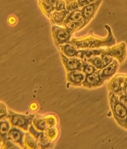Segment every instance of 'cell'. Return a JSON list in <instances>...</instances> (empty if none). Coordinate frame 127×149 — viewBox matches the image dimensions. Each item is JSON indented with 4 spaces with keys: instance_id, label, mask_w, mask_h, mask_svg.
I'll list each match as a JSON object with an SVG mask.
<instances>
[{
    "instance_id": "9c48e42d",
    "label": "cell",
    "mask_w": 127,
    "mask_h": 149,
    "mask_svg": "<svg viewBox=\"0 0 127 149\" xmlns=\"http://www.w3.org/2000/svg\"><path fill=\"white\" fill-rule=\"evenodd\" d=\"M125 74H118L113 76L108 84L109 92H113L119 95L122 93V88L124 85Z\"/></svg>"
},
{
    "instance_id": "3957f363",
    "label": "cell",
    "mask_w": 127,
    "mask_h": 149,
    "mask_svg": "<svg viewBox=\"0 0 127 149\" xmlns=\"http://www.w3.org/2000/svg\"><path fill=\"white\" fill-rule=\"evenodd\" d=\"M109 102L113 118L118 125L120 124L127 116V107L120 102L118 96L113 92H109Z\"/></svg>"
},
{
    "instance_id": "7402d4cb",
    "label": "cell",
    "mask_w": 127,
    "mask_h": 149,
    "mask_svg": "<svg viewBox=\"0 0 127 149\" xmlns=\"http://www.w3.org/2000/svg\"><path fill=\"white\" fill-rule=\"evenodd\" d=\"M44 117L45 120H46L48 127H57L58 125V118H57V117L55 114H47L46 115H44Z\"/></svg>"
},
{
    "instance_id": "6da1fadb",
    "label": "cell",
    "mask_w": 127,
    "mask_h": 149,
    "mask_svg": "<svg viewBox=\"0 0 127 149\" xmlns=\"http://www.w3.org/2000/svg\"><path fill=\"white\" fill-rule=\"evenodd\" d=\"M108 35L105 38H100L95 35H87L79 38H72L70 43L78 49H99L103 47H111L115 45L116 40L112 34L111 28L106 25Z\"/></svg>"
},
{
    "instance_id": "d6986e66",
    "label": "cell",
    "mask_w": 127,
    "mask_h": 149,
    "mask_svg": "<svg viewBox=\"0 0 127 149\" xmlns=\"http://www.w3.org/2000/svg\"><path fill=\"white\" fill-rule=\"evenodd\" d=\"M45 136L49 142L54 143L57 139L59 135V130L57 127H49L44 132Z\"/></svg>"
},
{
    "instance_id": "2e32d148",
    "label": "cell",
    "mask_w": 127,
    "mask_h": 149,
    "mask_svg": "<svg viewBox=\"0 0 127 149\" xmlns=\"http://www.w3.org/2000/svg\"><path fill=\"white\" fill-rule=\"evenodd\" d=\"M23 149H39L38 140L29 132H26L24 135Z\"/></svg>"
},
{
    "instance_id": "603a6c76",
    "label": "cell",
    "mask_w": 127,
    "mask_h": 149,
    "mask_svg": "<svg viewBox=\"0 0 127 149\" xmlns=\"http://www.w3.org/2000/svg\"><path fill=\"white\" fill-rule=\"evenodd\" d=\"M97 70V69L94 67L92 65L89 63L87 61L82 60V72L85 74V76L93 74Z\"/></svg>"
},
{
    "instance_id": "8fae6325",
    "label": "cell",
    "mask_w": 127,
    "mask_h": 149,
    "mask_svg": "<svg viewBox=\"0 0 127 149\" xmlns=\"http://www.w3.org/2000/svg\"><path fill=\"white\" fill-rule=\"evenodd\" d=\"M119 62L114 59L111 63L100 70V76L105 81L112 78L119 68Z\"/></svg>"
},
{
    "instance_id": "4fadbf2b",
    "label": "cell",
    "mask_w": 127,
    "mask_h": 149,
    "mask_svg": "<svg viewBox=\"0 0 127 149\" xmlns=\"http://www.w3.org/2000/svg\"><path fill=\"white\" fill-rule=\"evenodd\" d=\"M105 48L79 49V57L82 60H87L91 58L99 56L105 51Z\"/></svg>"
},
{
    "instance_id": "836d02e7",
    "label": "cell",
    "mask_w": 127,
    "mask_h": 149,
    "mask_svg": "<svg viewBox=\"0 0 127 149\" xmlns=\"http://www.w3.org/2000/svg\"><path fill=\"white\" fill-rule=\"evenodd\" d=\"M1 146H2V142H0V149L1 148Z\"/></svg>"
},
{
    "instance_id": "9a60e30c",
    "label": "cell",
    "mask_w": 127,
    "mask_h": 149,
    "mask_svg": "<svg viewBox=\"0 0 127 149\" xmlns=\"http://www.w3.org/2000/svg\"><path fill=\"white\" fill-rule=\"evenodd\" d=\"M70 13V11L67 10L62 11H54L50 16L51 22L54 24L61 25L62 24L66 18L67 15Z\"/></svg>"
},
{
    "instance_id": "30bf717a",
    "label": "cell",
    "mask_w": 127,
    "mask_h": 149,
    "mask_svg": "<svg viewBox=\"0 0 127 149\" xmlns=\"http://www.w3.org/2000/svg\"><path fill=\"white\" fill-rule=\"evenodd\" d=\"M25 133L24 130L17 127H11L8 134L7 140L18 144L22 148L24 147V139Z\"/></svg>"
},
{
    "instance_id": "d4e9b609",
    "label": "cell",
    "mask_w": 127,
    "mask_h": 149,
    "mask_svg": "<svg viewBox=\"0 0 127 149\" xmlns=\"http://www.w3.org/2000/svg\"><path fill=\"white\" fill-rule=\"evenodd\" d=\"M86 61H87L89 63L92 65L93 67H95L96 69H97L98 70H100L103 68L102 58H101V57L99 56H97L91 58H89Z\"/></svg>"
},
{
    "instance_id": "ba28073f",
    "label": "cell",
    "mask_w": 127,
    "mask_h": 149,
    "mask_svg": "<svg viewBox=\"0 0 127 149\" xmlns=\"http://www.w3.org/2000/svg\"><path fill=\"white\" fill-rule=\"evenodd\" d=\"M105 82L100 76V70H97L93 74L85 76L82 86L87 88H97L103 85Z\"/></svg>"
},
{
    "instance_id": "52a82bcc",
    "label": "cell",
    "mask_w": 127,
    "mask_h": 149,
    "mask_svg": "<svg viewBox=\"0 0 127 149\" xmlns=\"http://www.w3.org/2000/svg\"><path fill=\"white\" fill-rule=\"evenodd\" d=\"M61 60L67 72L79 70L82 72V60L77 57H67L60 53Z\"/></svg>"
},
{
    "instance_id": "5bb4252c",
    "label": "cell",
    "mask_w": 127,
    "mask_h": 149,
    "mask_svg": "<svg viewBox=\"0 0 127 149\" xmlns=\"http://www.w3.org/2000/svg\"><path fill=\"white\" fill-rule=\"evenodd\" d=\"M58 48L60 52L67 57H79V49L70 43L61 45Z\"/></svg>"
},
{
    "instance_id": "5b68a950",
    "label": "cell",
    "mask_w": 127,
    "mask_h": 149,
    "mask_svg": "<svg viewBox=\"0 0 127 149\" xmlns=\"http://www.w3.org/2000/svg\"><path fill=\"white\" fill-rule=\"evenodd\" d=\"M102 2V0H96L94 2L82 7L81 10V12L83 17V24L79 30L87 25L90 22V21L94 17Z\"/></svg>"
},
{
    "instance_id": "e0dca14e",
    "label": "cell",
    "mask_w": 127,
    "mask_h": 149,
    "mask_svg": "<svg viewBox=\"0 0 127 149\" xmlns=\"http://www.w3.org/2000/svg\"><path fill=\"white\" fill-rule=\"evenodd\" d=\"M32 125L35 129L40 132H44L48 127L44 115H36L33 118Z\"/></svg>"
},
{
    "instance_id": "8992f818",
    "label": "cell",
    "mask_w": 127,
    "mask_h": 149,
    "mask_svg": "<svg viewBox=\"0 0 127 149\" xmlns=\"http://www.w3.org/2000/svg\"><path fill=\"white\" fill-rule=\"evenodd\" d=\"M104 53L113 57L117 60L119 63H123L125 61L126 57V45L125 43L122 42L117 45L105 49Z\"/></svg>"
},
{
    "instance_id": "cb8c5ba5",
    "label": "cell",
    "mask_w": 127,
    "mask_h": 149,
    "mask_svg": "<svg viewBox=\"0 0 127 149\" xmlns=\"http://www.w3.org/2000/svg\"><path fill=\"white\" fill-rule=\"evenodd\" d=\"M40 6L41 7L44 13L46 14L49 18H50V16L53 11L55 10V8L54 6L51 5L49 4H47L43 0H39Z\"/></svg>"
},
{
    "instance_id": "4dcf8cb0",
    "label": "cell",
    "mask_w": 127,
    "mask_h": 149,
    "mask_svg": "<svg viewBox=\"0 0 127 149\" xmlns=\"http://www.w3.org/2000/svg\"><path fill=\"white\" fill-rule=\"evenodd\" d=\"M96 0H78V5L79 7H84L85 5H87L89 4L93 3Z\"/></svg>"
},
{
    "instance_id": "44dd1931",
    "label": "cell",
    "mask_w": 127,
    "mask_h": 149,
    "mask_svg": "<svg viewBox=\"0 0 127 149\" xmlns=\"http://www.w3.org/2000/svg\"><path fill=\"white\" fill-rule=\"evenodd\" d=\"M83 20L81 10L77 9L71 11L65 18L64 21H76V22H80Z\"/></svg>"
},
{
    "instance_id": "7c38bea8",
    "label": "cell",
    "mask_w": 127,
    "mask_h": 149,
    "mask_svg": "<svg viewBox=\"0 0 127 149\" xmlns=\"http://www.w3.org/2000/svg\"><path fill=\"white\" fill-rule=\"evenodd\" d=\"M85 74L79 70L67 72V80L71 85L75 86H82Z\"/></svg>"
},
{
    "instance_id": "1f68e13d",
    "label": "cell",
    "mask_w": 127,
    "mask_h": 149,
    "mask_svg": "<svg viewBox=\"0 0 127 149\" xmlns=\"http://www.w3.org/2000/svg\"><path fill=\"white\" fill-rule=\"evenodd\" d=\"M118 96V99H119L120 102L122 103L123 105H125L126 107H127V95L125 94H120Z\"/></svg>"
},
{
    "instance_id": "277c9868",
    "label": "cell",
    "mask_w": 127,
    "mask_h": 149,
    "mask_svg": "<svg viewBox=\"0 0 127 149\" xmlns=\"http://www.w3.org/2000/svg\"><path fill=\"white\" fill-rule=\"evenodd\" d=\"M73 33L64 27L53 24L52 26V34L56 46L70 43Z\"/></svg>"
},
{
    "instance_id": "7a4b0ae2",
    "label": "cell",
    "mask_w": 127,
    "mask_h": 149,
    "mask_svg": "<svg viewBox=\"0 0 127 149\" xmlns=\"http://www.w3.org/2000/svg\"><path fill=\"white\" fill-rule=\"evenodd\" d=\"M34 117V115H24L9 110L7 119L10 123L11 127H17L27 132L32 125Z\"/></svg>"
},
{
    "instance_id": "ffe728a7",
    "label": "cell",
    "mask_w": 127,
    "mask_h": 149,
    "mask_svg": "<svg viewBox=\"0 0 127 149\" xmlns=\"http://www.w3.org/2000/svg\"><path fill=\"white\" fill-rule=\"evenodd\" d=\"M83 24V20L80 22L76 21H64L62 25L72 33L74 30H79Z\"/></svg>"
},
{
    "instance_id": "f546056e",
    "label": "cell",
    "mask_w": 127,
    "mask_h": 149,
    "mask_svg": "<svg viewBox=\"0 0 127 149\" xmlns=\"http://www.w3.org/2000/svg\"><path fill=\"white\" fill-rule=\"evenodd\" d=\"M54 8L56 11H62L66 10L65 1L64 0H57Z\"/></svg>"
},
{
    "instance_id": "ac0fdd59",
    "label": "cell",
    "mask_w": 127,
    "mask_h": 149,
    "mask_svg": "<svg viewBox=\"0 0 127 149\" xmlns=\"http://www.w3.org/2000/svg\"><path fill=\"white\" fill-rule=\"evenodd\" d=\"M11 128L8 119L0 120V142H3L7 140L8 134Z\"/></svg>"
},
{
    "instance_id": "484cf974",
    "label": "cell",
    "mask_w": 127,
    "mask_h": 149,
    "mask_svg": "<svg viewBox=\"0 0 127 149\" xmlns=\"http://www.w3.org/2000/svg\"><path fill=\"white\" fill-rule=\"evenodd\" d=\"M65 8L69 11H72L77 9H79V6L78 5V2L76 0H65Z\"/></svg>"
},
{
    "instance_id": "4316f807",
    "label": "cell",
    "mask_w": 127,
    "mask_h": 149,
    "mask_svg": "<svg viewBox=\"0 0 127 149\" xmlns=\"http://www.w3.org/2000/svg\"><path fill=\"white\" fill-rule=\"evenodd\" d=\"M1 149H23L18 144L13 143L9 140H6L2 142Z\"/></svg>"
},
{
    "instance_id": "d6a6232c",
    "label": "cell",
    "mask_w": 127,
    "mask_h": 149,
    "mask_svg": "<svg viewBox=\"0 0 127 149\" xmlns=\"http://www.w3.org/2000/svg\"><path fill=\"white\" fill-rule=\"evenodd\" d=\"M120 126L122 128H124V129L127 130V116L125 118L124 120H123Z\"/></svg>"
},
{
    "instance_id": "83f0119b",
    "label": "cell",
    "mask_w": 127,
    "mask_h": 149,
    "mask_svg": "<svg viewBox=\"0 0 127 149\" xmlns=\"http://www.w3.org/2000/svg\"><path fill=\"white\" fill-rule=\"evenodd\" d=\"M9 110L5 103L0 102V120L7 119Z\"/></svg>"
},
{
    "instance_id": "f1b7e54d",
    "label": "cell",
    "mask_w": 127,
    "mask_h": 149,
    "mask_svg": "<svg viewBox=\"0 0 127 149\" xmlns=\"http://www.w3.org/2000/svg\"><path fill=\"white\" fill-rule=\"evenodd\" d=\"M100 57L102 61V66H103V68L106 67V66L108 65L109 64L111 63L113 61V60H114L113 57L107 54H106V53L104 52L100 55Z\"/></svg>"
}]
</instances>
